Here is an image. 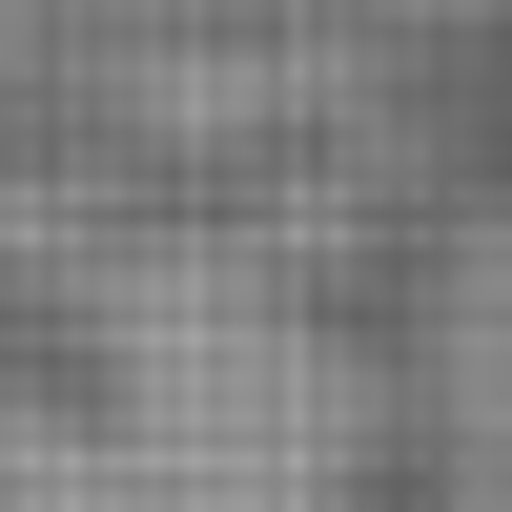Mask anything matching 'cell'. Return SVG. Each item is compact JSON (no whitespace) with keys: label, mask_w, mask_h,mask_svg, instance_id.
<instances>
[{"label":"cell","mask_w":512,"mask_h":512,"mask_svg":"<svg viewBox=\"0 0 512 512\" xmlns=\"http://www.w3.org/2000/svg\"><path fill=\"white\" fill-rule=\"evenodd\" d=\"M451 512H512V431H472V451H451Z\"/></svg>","instance_id":"7a4b0ae2"},{"label":"cell","mask_w":512,"mask_h":512,"mask_svg":"<svg viewBox=\"0 0 512 512\" xmlns=\"http://www.w3.org/2000/svg\"><path fill=\"white\" fill-rule=\"evenodd\" d=\"M431 410H451V451L512 431V226H472L451 287H431Z\"/></svg>","instance_id":"6da1fadb"}]
</instances>
